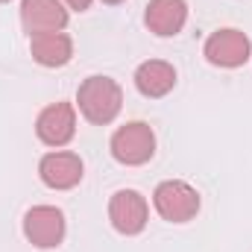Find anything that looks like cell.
<instances>
[{
  "label": "cell",
  "instance_id": "cell-1",
  "mask_svg": "<svg viewBox=\"0 0 252 252\" xmlns=\"http://www.w3.org/2000/svg\"><path fill=\"white\" fill-rule=\"evenodd\" d=\"M76 103L88 124L106 126L118 118V112L124 106V91L109 76H88L76 91Z\"/></svg>",
  "mask_w": 252,
  "mask_h": 252
},
{
  "label": "cell",
  "instance_id": "cell-2",
  "mask_svg": "<svg viewBox=\"0 0 252 252\" xmlns=\"http://www.w3.org/2000/svg\"><path fill=\"white\" fill-rule=\"evenodd\" d=\"M153 205H156V211L164 220L188 223L199 211V193H196V188H190L188 182H182V179H167V182H161L156 188Z\"/></svg>",
  "mask_w": 252,
  "mask_h": 252
},
{
  "label": "cell",
  "instance_id": "cell-3",
  "mask_svg": "<svg viewBox=\"0 0 252 252\" xmlns=\"http://www.w3.org/2000/svg\"><path fill=\"white\" fill-rule=\"evenodd\" d=\"M153 153H156V135L141 121H132V124L121 126L112 135V156L126 167L147 164L153 158Z\"/></svg>",
  "mask_w": 252,
  "mask_h": 252
},
{
  "label": "cell",
  "instance_id": "cell-4",
  "mask_svg": "<svg viewBox=\"0 0 252 252\" xmlns=\"http://www.w3.org/2000/svg\"><path fill=\"white\" fill-rule=\"evenodd\" d=\"M24 235L38 250H53L64 238V214L53 205H35L24 214Z\"/></svg>",
  "mask_w": 252,
  "mask_h": 252
},
{
  "label": "cell",
  "instance_id": "cell-5",
  "mask_svg": "<svg viewBox=\"0 0 252 252\" xmlns=\"http://www.w3.org/2000/svg\"><path fill=\"white\" fill-rule=\"evenodd\" d=\"M250 56L252 44L241 30H217L205 41V59L217 67H241Z\"/></svg>",
  "mask_w": 252,
  "mask_h": 252
},
{
  "label": "cell",
  "instance_id": "cell-6",
  "mask_svg": "<svg viewBox=\"0 0 252 252\" xmlns=\"http://www.w3.org/2000/svg\"><path fill=\"white\" fill-rule=\"evenodd\" d=\"M109 220L121 235H138L147 226V199L138 190H118L109 202Z\"/></svg>",
  "mask_w": 252,
  "mask_h": 252
},
{
  "label": "cell",
  "instance_id": "cell-7",
  "mask_svg": "<svg viewBox=\"0 0 252 252\" xmlns=\"http://www.w3.org/2000/svg\"><path fill=\"white\" fill-rule=\"evenodd\" d=\"M21 24L30 35L59 32L67 27V9L59 0H21Z\"/></svg>",
  "mask_w": 252,
  "mask_h": 252
},
{
  "label": "cell",
  "instance_id": "cell-8",
  "mask_svg": "<svg viewBox=\"0 0 252 252\" xmlns=\"http://www.w3.org/2000/svg\"><path fill=\"white\" fill-rule=\"evenodd\" d=\"M35 132L47 147H64L76 135V112H73V106L70 103L47 106L35 121Z\"/></svg>",
  "mask_w": 252,
  "mask_h": 252
},
{
  "label": "cell",
  "instance_id": "cell-9",
  "mask_svg": "<svg viewBox=\"0 0 252 252\" xmlns=\"http://www.w3.org/2000/svg\"><path fill=\"white\" fill-rule=\"evenodd\" d=\"M38 176L47 188L67 190L82 179V158L76 153H47L38 164Z\"/></svg>",
  "mask_w": 252,
  "mask_h": 252
},
{
  "label": "cell",
  "instance_id": "cell-10",
  "mask_svg": "<svg viewBox=\"0 0 252 252\" xmlns=\"http://www.w3.org/2000/svg\"><path fill=\"white\" fill-rule=\"evenodd\" d=\"M144 21H147L150 32L170 38V35L182 32V27L188 21V6H185V0H150Z\"/></svg>",
  "mask_w": 252,
  "mask_h": 252
},
{
  "label": "cell",
  "instance_id": "cell-11",
  "mask_svg": "<svg viewBox=\"0 0 252 252\" xmlns=\"http://www.w3.org/2000/svg\"><path fill=\"white\" fill-rule=\"evenodd\" d=\"M30 50H32V59L44 67H64L73 59V41L62 30L30 35Z\"/></svg>",
  "mask_w": 252,
  "mask_h": 252
},
{
  "label": "cell",
  "instance_id": "cell-12",
  "mask_svg": "<svg viewBox=\"0 0 252 252\" xmlns=\"http://www.w3.org/2000/svg\"><path fill=\"white\" fill-rule=\"evenodd\" d=\"M173 85H176V70H173L170 62L150 59V62H144L135 70V88H138L144 97H150V100L170 94Z\"/></svg>",
  "mask_w": 252,
  "mask_h": 252
},
{
  "label": "cell",
  "instance_id": "cell-13",
  "mask_svg": "<svg viewBox=\"0 0 252 252\" xmlns=\"http://www.w3.org/2000/svg\"><path fill=\"white\" fill-rule=\"evenodd\" d=\"M64 3H67V9H76V12H85L91 6V0H64Z\"/></svg>",
  "mask_w": 252,
  "mask_h": 252
},
{
  "label": "cell",
  "instance_id": "cell-14",
  "mask_svg": "<svg viewBox=\"0 0 252 252\" xmlns=\"http://www.w3.org/2000/svg\"><path fill=\"white\" fill-rule=\"evenodd\" d=\"M103 3H109V6H115V3H124V0H103Z\"/></svg>",
  "mask_w": 252,
  "mask_h": 252
},
{
  "label": "cell",
  "instance_id": "cell-15",
  "mask_svg": "<svg viewBox=\"0 0 252 252\" xmlns=\"http://www.w3.org/2000/svg\"><path fill=\"white\" fill-rule=\"evenodd\" d=\"M0 3H9V0H0Z\"/></svg>",
  "mask_w": 252,
  "mask_h": 252
}]
</instances>
